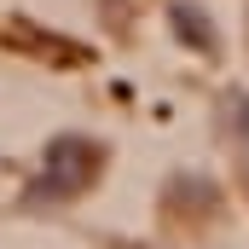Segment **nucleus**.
Segmentation results:
<instances>
[{"label":"nucleus","mask_w":249,"mask_h":249,"mask_svg":"<svg viewBox=\"0 0 249 249\" xmlns=\"http://www.w3.org/2000/svg\"><path fill=\"white\" fill-rule=\"evenodd\" d=\"M99 145L93 139H81V133H58L53 145H47V168H41V180L23 191V203L29 209H53V203H64V197H81V191L99 180Z\"/></svg>","instance_id":"1"},{"label":"nucleus","mask_w":249,"mask_h":249,"mask_svg":"<svg viewBox=\"0 0 249 249\" xmlns=\"http://www.w3.org/2000/svg\"><path fill=\"white\" fill-rule=\"evenodd\" d=\"M174 35L186 41L191 53H203V58H209V53L220 47V35L209 29V12H203V6H186V0L174 6Z\"/></svg>","instance_id":"2"},{"label":"nucleus","mask_w":249,"mask_h":249,"mask_svg":"<svg viewBox=\"0 0 249 249\" xmlns=\"http://www.w3.org/2000/svg\"><path fill=\"white\" fill-rule=\"evenodd\" d=\"M226 116H232V122H238V133L249 139V93H232V99H226Z\"/></svg>","instance_id":"3"}]
</instances>
